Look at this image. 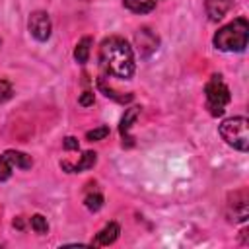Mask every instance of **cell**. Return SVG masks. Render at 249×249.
<instances>
[{"instance_id":"1","label":"cell","mask_w":249,"mask_h":249,"mask_svg":"<svg viewBox=\"0 0 249 249\" xmlns=\"http://www.w3.org/2000/svg\"><path fill=\"white\" fill-rule=\"evenodd\" d=\"M99 62L107 74L115 78H123V80L132 78L134 68H136L134 53L130 45L123 37H117V35L103 39L99 47Z\"/></svg>"},{"instance_id":"2","label":"cell","mask_w":249,"mask_h":249,"mask_svg":"<svg viewBox=\"0 0 249 249\" xmlns=\"http://www.w3.org/2000/svg\"><path fill=\"white\" fill-rule=\"evenodd\" d=\"M249 39V23L245 18H235L233 21L220 27L212 39L214 47L224 53H241L247 47Z\"/></svg>"},{"instance_id":"3","label":"cell","mask_w":249,"mask_h":249,"mask_svg":"<svg viewBox=\"0 0 249 249\" xmlns=\"http://www.w3.org/2000/svg\"><path fill=\"white\" fill-rule=\"evenodd\" d=\"M218 132L226 140V144H230L231 148L239 152L249 150V121L245 117H230L222 121V124L218 126Z\"/></svg>"},{"instance_id":"4","label":"cell","mask_w":249,"mask_h":249,"mask_svg":"<svg viewBox=\"0 0 249 249\" xmlns=\"http://www.w3.org/2000/svg\"><path fill=\"white\" fill-rule=\"evenodd\" d=\"M204 95H206V107H208L210 115H214V117L222 115L224 109H226V105H228L230 99H231L230 89H228V86L224 84V80H222L220 74H214V76L208 80V84L204 86Z\"/></svg>"},{"instance_id":"5","label":"cell","mask_w":249,"mask_h":249,"mask_svg":"<svg viewBox=\"0 0 249 249\" xmlns=\"http://www.w3.org/2000/svg\"><path fill=\"white\" fill-rule=\"evenodd\" d=\"M33 165L31 156H27L25 152H18V150H6L4 154H0V181H8L12 177L14 167L19 169H29Z\"/></svg>"},{"instance_id":"6","label":"cell","mask_w":249,"mask_h":249,"mask_svg":"<svg viewBox=\"0 0 249 249\" xmlns=\"http://www.w3.org/2000/svg\"><path fill=\"white\" fill-rule=\"evenodd\" d=\"M27 29H29V33L37 41H47L51 37V29H53V23H51L49 14L43 12V10L33 12L29 16V19H27Z\"/></svg>"},{"instance_id":"7","label":"cell","mask_w":249,"mask_h":249,"mask_svg":"<svg viewBox=\"0 0 249 249\" xmlns=\"http://www.w3.org/2000/svg\"><path fill=\"white\" fill-rule=\"evenodd\" d=\"M228 212L231 216L233 222H245L247 214H249V198H247V191H235L230 195L228 200Z\"/></svg>"},{"instance_id":"8","label":"cell","mask_w":249,"mask_h":249,"mask_svg":"<svg viewBox=\"0 0 249 249\" xmlns=\"http://www.w3.org/2000/svg\"><path fill=\"white\" fill-rule=\"evenodd\" d=\"M134 41H136V45H138V49H140V53H142L144 56H148L150 53H154V51L158 49V43H160L158 35H156L150 27L138 29L136 35H134Z\"/></svg>"},{"instance_id":"9","label":"cell","mask_w":249,"mask_h":249,"mask_svg":"<svg viewBox=\"0 0 249 249\" xmlns=\"http://www.w3.org/2000/svg\"><path fill=\"white\" fill-rule=\"evenodd\" d=\"M119 233H121L119 224H117V222H109V224L103 226V230H99V231L95 233L91 245H95V247H107V245H111V243L117 241Z\"/></svg>"},{"instance_id":"10","label":"cell","mask_w":249,"mask_h":249,"mask_svg":"<svg viewBox=\"0 0 249 249\" xmlns=\"http://www.w3.org/2000/svg\"><path fill=\"white\" fill-rule=\"evenodd\" d=\"M140 115V107H128L121 119V124H119V130H121V136H123V144L124 146H132V136H130V126L132 123L136 121V117Z\"/></svg>"},{"instance_id":"11","label":"cell","mask_w":249,"mask_h":249,"mask_svg":"<svg viewBox=\"0 0 249 249\" xmlns=\"http://www.w3.org/2000/svg\"><path fill=\"white\" fill-rule=\"evenodd\" d=\"M97 161V154L95 152H84V156L80 158V161L76 163H70V161H62L60 167L66 171V173H80L84 169H91Z\"/></svg>"},{"instance_id":"12","label":"cell","mask_w":249,"mask_h":249,"mask_svg":"<svg viewBox=\"0 0 249 249\" xmlns=\"http://www.w3.org/2000/svg\"><path fill=\"white\" fill-rule=\"evenodd\" d=\"M210 21H220L231 8V0H206L204 4Z\"/></svg>"},{"instance_id":"13","label":"cell","mask_w":249,"mask_h":249,"mask_svg":"<svg viewBox=\"0 0 249 249\" xmlns=\"http://www.w3.org/2000/svg\"><path fill=\"white\" fill-rule=\"evenodd\" d=\"M123 4L134 14H148L156 8V0H123Z\"/></svg>"},{"instance_id":"14","label":"cell","mask_w":249,"mask_h":249,"mask_svg":"<svg viewBox=\"0 0 249 249\" xmlns=\"http://www.w3.org/2000/svg\"><path fill=\"white\" fill-rule=\"evenodd\" d=\"M91 43H93L91 37H84V39L76 45V49H74V58H76V62H80V64H86V62H88Z\"/></svg>"},{"instance_id":"15","label":"cell","mask_w":249,"mask_h":249,"mask_svg":"<svg viewBox=\"0 0 249 249\" xmlns=\"http://www.w3.org/2000/svg\"><path fill=\"white\" fill-rule=\"evenodd\" d=\"M31 230L39 235H45L49 231V224H47V218L41 216V214H33L31 216Z\"/></svg>"},{"instance_id":"16","label":"cell","mask_w":249,"mask_h":249,"mask_svg":"<svg viewBox=\"0 0 249 249\" xmlns=\"http://www.w3.org/2000/svg\"><path fill=\"white\" fill-rule=\"evenodd\" d=\"M107 136H109V126H105V124H101V126L91 128V130L86 132V140H89V142H97V140H103Z\"/></svg>"},{"instance_id":"17","label":"cell","mask_w":249,"mask_h":249,"mask_svg":"<svg viewBox=\"0 0 249 249\" xmlns=\"http://www.w3.org/2000/svg\"><path fill=\"white\" fill-rule=\"evenodd\" d=\"M103 206V196L99 193H91L86 196V208L91 210V212H97L99 208Z\"/></svg>"},{"instance_id":"18","label":"cell","mask_w":249,"mask_h":249,"mask_svg":"<svg viewBox=\"0 0 249 249\" xmlns=\"http://www.w3.org/2000/svg\"><path fill=\"white\" fill-rule=\"evenodd\" d=\"M14 95V89H12V84L8 80H0V103L12 99Z\"/></svg>"},{"instance_id":"19","label":"cell","mask_w":249,"mask_h":249,"mask_svg":"<svg viewBox=\"0 0 249 249\" xmlns=\"http://www.w3.org/2000/svg\"><path fill=\"white\" fill-rule=\"evenodd\" d=\"M78 103H80V105H84V107H89V105H93V91H84V93L80 95Z\"/></svg>"},{"instance_id":"20","label":"cell","mask_w":249,"mask_h":249,"mask_svg":"<svg viewBox=\"0 0 249 249\" xmlns=\"http://www.w3.org/2000/svg\"><path fill=\"white\" fill-rule=\"evenodd\" d=\"M62 146H64V150H78L80 148V144H78V140L74 136H66L64 142H62Z\"/></svg>"},{"instance_id":"21","label":"cell","mask_w":249,"mask_h":249,"mask_svg":"<svg viewBox=\"0 0 249 249\" xmlns=\"http://www.w3.org/2000/svg\"><path fill=\"white\" fill-rule=\"evenodd\" d=\"M14 226H18L19 230L23 228V222H21V218H18V220H14Z\"/></svg>"},{"instance_id":"22","label":"cell","mask_w":249,"mask_h":249,"mask_svg":"<svg viewBox=\"0 0 249 249\" xmlns=\"http://www.w3.org/2000/svg\"><path fill=\"white\" fill-rule=\"evenodd\" d=\"M0 43H2V41H0Z\"/></svg>"}]
</instances>
